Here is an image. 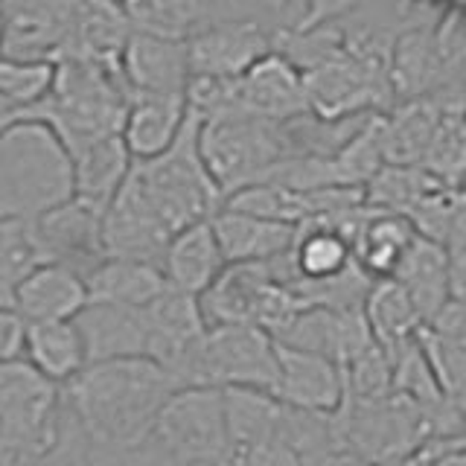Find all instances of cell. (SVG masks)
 <instances>
[{
  "mask_svg": "<svg viewBox=\"0 0 466 466\" xmlns=\"http://www.w3.org/2000/svg\"><path fill=\"white\" fill-rule=\"evenodd\" d=\"M85 339L87 361L149 359L146 356V312L114 303H87L73 318Z\"/></svg>",
  "mask_w": 466,
  "mask_h": 466,
  "instance_id": "cell-15",
  "label": "cell"
},
{
  "mask_svg": "<svg viewBox=\"0 0 466 466\" xmlns=\"http://www.w3.org/2000/svg\"><path fill=\"white\" fill-rule=\"evenodd\" d=\"M198 123V114L189 108L178 140L152 160H135L123 187L116 189L135 201L169 239L178 230L210 218L225 201L201 160Z\"/></svg>",
  "mask_w": 466,
  "mask_h": 466,
  "instance_id": "cell-2",
  "label": "cell"
},
{
  "mask_svg": "<svg viewBox=\"0 0 466 466\" xmlns=\"http://www.w3.org/2000/svg\"><path fill=\"white\" fill-rule=\"evenodd\" d=\"M18 116H21V111L15 108V106H9V102H6L4 96H0V135H4V131H6L15 120H18Z\"/></svg>",
  "mask_w": 466,
  "mask_h": 466,
  "instance_id": "cell-38",
  "label": "cell"
},
{
  "mask_svg": "<svg viewBox=\"0 0 466 466\" xmlns=\"http://www.w3.org/2000/svg\"><path fill=\"white\" fill-rule=\"evenodd\" d=\"M175 382L152 359L94 361L65 385V400L87 441L85 466H120L146 443Z\"/></svg>",
  "mask_w": 466,
  "mask_h": 466,
  "instance_id": "cell-1",
  "label": "cell"
},
{
  "mask_svg": "<svg viewBox=\"0 0 466 466\" xmlns=\"http://www.w3.org/2000/svg\"><path fill=\"white\" fill-rule=\"evenodd\" d=\"M361 312L368 318L373 339L382 344L388 353H393V350L408 341H414L422 332V327H426L411 295H408L393 277H379V280H373L368 298H364Z\"/></svg>",
  "mask_w": 466,
  "mask_h": 466,
  "instance_id": "cell-26",
  "label": "cell"
},
{
  "mask_svg": "<svg viewBox=\"0 0 466 466\" xmlns=\"http://www.w3.org/2000/svg\"><path fill=\"white\" fill-rule=\"evenodd\" d=\"M359 4L361 0H300V18L289 29L309 33V29H318V26H329L335 21L347 18Z\"/></svg>",
  "mask_w": 466,
  "mask_h": 466,
  "instance_id": "cell-32",
  "label": "cell"
},
{
  "mask_svg": "<svg viewBox=\"0 0 466 466\" xmlns=\"http://www.w3.org/2000/svg\"><path fill=\"white\" fill-rule=\"evenodd\" d=\"M306 466H370V463L347 449H327V451H320L318 458L306 461Z\"/></svg>",
  "mask_w": 466,
  "mask_h": 466,
  "instance_id": "cell-35",
  "label": "cell"
},
{
  "mask_svg": "<svg viewBox=\"0 0 466 466\" xmlns=\"http://www.w3.org/2000/svg\"><path fill=\"white\" fill-rule=\"evenodd\" d=\"M420 167L451 189H466V106L446 102Z\"/></svg>",
  "mask_w": 466,
  "mask_h": 466,
  "instance_id": "cell-27",
  "label": "cell"
},
{
  "mask_svg": "<svg viewBox=\"0 0 466 466\" xmlns=\"http://www.w3.org/2000/svg\"><path fill=\"white\" fill-rule=\"evenodd\" d=\"M120 76L128 94H187V41L131 29L120 56Z\"/></svg>",
  "mask_w": 466,
  "mask_h": 466,
  "instance_id": "cell-11",
  "label": "cell"
},
{
  "mask_svg": "<svg viewBox=\"0 0 466 466\" xmlns=\"http://www.w3.org/2000/svg\"><path fill=\"white\" fill-rule=\"evenodd\" d=\"M441 184L422 167H397L385 164L364 187V201L376 210L400 213L408 218L417 204L426 198L431 189Z\"/></svg>",
  "mask_w": 466,
  "mask_h": 466,
  "instance_id": "cell-29",
  "label": "cell"
},
{
  "mask_svg": "<svg viewBox=\"0 0 466 466\" xmlns=\"http://www.w3.org/2000/svg\"><path fill=\"white\" fill-rule=\"evenodd\" d=\"M274 50V33L254 18H228L187 38L189 79H239Z\"/></svg>",
  "mask_w": 466,
  "mask_h": 466,
  "instance_id": "cell-7",
  "label": "cell"
},
{
  "mask_svg": "<svg viewBox=\"0 0 466 466\" xmlns=\"http://www.w3.org/2000/svg\"><path fill=\"white\" fill-rule=\"evenodd\" d=\"M449 4V0H397V12L400 15H411V12H417V9H437L441 12L443 6Z\"/></svg>",
  "mask_w": 466,
  "mask_h": 466,
  "instance_id": "cell-36",
  "label": "cell"
},
{
  "mask_svg": "<svg viewBox=\"0 0 466 466\" xmlns=\"http://www.w3.org/2000/svg\"><path fill=\"white\" fill-rule=\"evenodd\" d=\"M446 108L443 99L422 96L397 102L388 111H382V152L385 164L397 167H420L426 149L434 137V128L441 123V114Z\"/></svg>",
  "mask_w": 466,
  "mask_h": 466,
  "instance_id": "cell-23",
  "label": "cell"
},
{
  "mask_svg": "<svg viewBox=\"0 0 466 466\" xmlns=\"http://www.w3.org/2000/svg\"><path fill=\"white\" fill-rule=\"evenodd\" d=\"M277 373V341L266 329L254 324H222L208 327L196 359L193 388H245L274 397Z\"/></svg>",
  "mask_w": 466,
  "mask_h": 466,
  "instance_id": "cell-6",
  "label": "cell"
},
{
  "mask_svg": "<svg viewBox=\"0 0 466 466\" xmlns=\"http://www.w3.org/2000/svg\"><path fill=\"white\" fill-rule=\"evenodd\" d=\"M388 76L393 106L443 91L446 73L441 65V56H437L431 24H408L400 35L390 38Z\"/></svg>",
  "mask_w": 466,
  "mask_h": 466,
  "instance_id": "cell-14",
  "label": "cell"
},
{
  "mask_svg": "<svg viewBox=\"0 0 466 466\" xmlns=\"http://www.w3.org/2000/svg\"><path fill=\"white\" fill-rule=\"evenodd\" d=\"M254 4H259L266 12H274V15H280V12H286L289 6H295V4H300V0H254Z\"/></svg>",
  "mask_w": 466,
  "mask_h": 466,
  "instance_id": "cell-39",
  "label": "cell"
},
{
  "mask_svg": "<svg viewBox=\"0 0 466 466\" xmlns=\"http://www.w3.org/2000/svg\"><path fill=\"white\" fill-rule=\"evenodd\" d=\"M213 230L225 262H271L280 259L295 245V225L271 222V218L248 216L230 208H218L213 216Z\"/></svg>",
  "mask_w": 466,
  "mask_h": 466,
  "instance_id": "cell-19",
  "label": "cell"
},
{
  "mask_svg": "<svg viewBox=\"0 0 466 466\" xmlns=\"http://www.w3.org/2000/svg\"><path fill=\"white\" fill-rule=\"evenodd\" d=\"M417 230L400 213L376 210L368 204L361 222L353 233V257L359 266L368 271L373 280L379 277H393L400 268L408 248L414 245Z\"/></svg>",
  "mask_w": 466,
  "mask_h": 466,
  "instance_id": "cell-25",
  "label": "cell"
},
{
  "mask_svg": "<svg viewBox=\"0 0 466 466\" xmlns=\"http://www.w3.org/2000/svg\"><path fill=\"white\" fill-rule=\"evenodd\" d=\"M76 196L65 140L38 116H18L0 135V218L35 222Z\"/></svg>",
  "mask_w": 466,
  "mask_h": 466,
  "instance_id": "cell-3",
  "label": "cell"
},
{
  "mask_svg": "<svg viewBox=\"0 0 466 466\" xmlns=\"http://www.w3.org/2000/svg\"><path fill=\"white\" fill-rule=\"evenodd\" d=\"M87 303L91 295L85 274L62 262H41L21 283L15 309L26 324H41V320H73Z\"/></svg>",
  "mask_w": 466,
  "mask_h": 466,
  "instance_id": "cell-16",
  "label": "cell"
},
{
  "mask_svg": "<svg viewBox=\"0 0 466 466\" xmlns=\"http://www.w3.org/2000/svg\"><path fill=\"white\" fill-rule=\"evenodd\" d=\"M4 35H6V15L4 6H0V47H4Z\"/></svg>",
  "mask_w": 466,
  "mask_h": 466,
  "instance_id": "cell-40",
  "label": "cell"
},
{
  "mask_svg": "<svg viewBox=\"0 0 466 466\" xmlns=\"http://www.w3.org/2000/svg\"><path fill=\"white\" fill-rule=\"evenodd\" d=\"M233 111L266 116V120L277 123L312 114L303 87V73L283 53L271 50L245 76L233 82Z\"/></svg>",
  "mask_w": 466,
  "mask_h": 466,
  "instance_id": "cell-9",
  "label": "cell"
},
{
  "mask_svg": "<svg viewBox=\"0 0 466 466\" xmlns=\"http://www.w3.org/2000/svg\"><path fill=\"white\" fill-rule=\"evenodd\" d=\"M53 82H56V62L0 56V96L21 114L41 106L50 96Z\"/></svg>",
  "mask_w": 466,
  "mask_h": 466,
  "instance_id": "cell-30",
  "label": "cell"
},
{
  "mask_svg": "<svg viewBox=\"0 0 466 466\" xmlns=\"http://www.w3.org/2000/svg\"><path fill=\"white\" fill-rule=\"evenodd\" d=\"M277 274L271 262H228L213 286L198 298L208 327L254 324Z\"/></svg>",
  "mask_w": 466,
  "mask_h": 466,
  "instance_id": "cell-12",
  "label": "cell"
},
{
  "mask_svg": "<svg viewBox=\"0 0 466 466\" xmlns=\"http://www.w3.org/2000/svg\"><path fill=\"white\" fill-rule=\"evenodd\" d=\"M73 160V178H76V198L94 204L102 213L123 187L126 175L131 169V155L120 135L96 137L91 143H82L70 152Z\"/></svg>",
  "mask_w": 466,
  "mask_h": 466,
  "instance_id": "cell-24",
  "label": "cell"
},
{
  "mask_svg": "<svg viewBox=\"0 0 466 466\" xmlns=\"http://www.w3.org/2000/svg\"><path fill=\"white\" fill-rule=\"evenodd\" d=\"M41 262H47L33 233V222L0 218V306L15 309L18 289Z\"/></svg>",
  "mask_w": 466,
  "mask_h": 466,
  "instance_id": "cell-28",
  "label": "cell"
},
{
  "mask_svg": "<svg viewBox=\"0 0 466 466\" xmlns=\"http://www.w3.org/2000/svg\"><path fill=\"white\" fill-rule=\"evenodd\" d=\"M91 303H114L128 309H146L169 289V280L157 262L106 257L85 277Z\"/></svg>",
  "mask_w": 466,
  "mask_h": 466,
  "instance_id": "cell-20",
  "label": "cell"
},
{
  "mask_svg": "<svg viewBox=\"0 0 466 466\" xmlns=\"http://www.w3.org/2000/svg\"><path fill=\"white\" fill-rule=\"evenodd\" d=\"M131 29L187 41L198 29L216 21L242 18L237 6L242 0H120Z\"/></svg>",
  "mask_w": 466,
  "mask_h": 466,
  "instance_id": "cell-17",
  "label": "cell"
},
{
  "mask_svg": "<svg viewBox=\"0 0 466 466\" xmlns=\"http://www.w3.org/2000/svg\"><path fill=\"white\" fill-rule=\"evenodd\" d=\"M198 152L222 198L262 181L277 164L300 155L291 120L277 123L245 111L204 116L198 123Z\"/></svg>",
  "mask_w": 466,
  "mask_h": 466,
  "instance_id": "cell-4",
  "label": "cell"
},
{
  "mask_svg": "<svg viewBox=\"0 0 466 466\" xmlns=\"http://www.w3.org/2000/svg\"><path fill=\"white\" fill-rule=\"evenodd\" d=\"M24 361L35 368L53 385L65 388L76 379L87 364L85 339L76 320H41L26 324Z\"/></svg>",
  "mask_w": 466,
  "mask_h": 466,
  "instance_id": "cell-22",
  "label": "cell"
},
{
  "mask_svg": "<svg viewBox=\"0 0 466 466\" xmlns=\"http://www.w3.org/2000/svg\"><path fill=\"white\" fill-rule=\"evenodd\" d=\"M187 114V94H128L120 137L131 160L164 155L178 140Z\"/></svg>",
  "mask_w": 466,
  "mask_h": 466,
  "instance_id": "cell-13",
  "label": "cell"
},
{
  "mask_svg": "<svg viewBox=\"0 0 466 466\" xmlns=\"http://www.w3.org/2000/svg\"><path fill=\"white\" fill-rule=\"evenodd\" d=\"M393 280L411 295L422 324L431 327L451 303V271L446 245L417 237L402 257L400 268L393 271Z\"/></svg>",
  "mask_w": 466,
  "mask_h": 466,
  "instance_id": "cell-21",
  "label": "cell"
},
{
  "mask_svg": "<svg viewBox=\"0 0 466 466\" xmlns=\"http://www.w3.org/2000/svg\"><path fill=\"white\" fill-rule=\"evenodd\" d=\"M24 344H26V320L18 309L0 306V364L24 359Z\"/></svg>",
  "mask_w": 466,
  "mask_h": 466,
  "instance_id": "cell-33",
  "label": "cell"
},
{
  "mask_svg": "<svg viewBox=\"0 0 466 466\" xmlns=\"http://www.w3.org/2000/svg\"><path fill=\"white\" fill-rule=\"evenodd\" d=\"M33 233L47 262L76 268L87 277L106 259V242H102V210L73 196L58 204L50 213L38 216L33 222Z\"/></svg>",
  "mask_w": 466,
  "mask_h": 466,
  "instance_id": "cell-8",
  "label": "cell"
},
{
  "mask_svg": "<svg viewBox=\"0 0 466 466\" xmlns=\"http://www.w3.org/2000/svg\"><path fill=\"white\" fill-rule=\"evenodd\" d=\"M286 417V408H283ZM228 466H306V458L300 449L286 437L283 422L274 434L259 437V441L230 446L228 451Z\"/></svg>",
  "mask_w": 466,
  "mask_h": 466,
  "instance_id": "cell-31",
  "label": "cell"
},
{
  "mask_svg": "<svg viewBox=\"0 0 466 466\" xmlns=\"http://www.w3.org/2000/svg\"><path fill=\"white\" fill-rule=\"evenodd\" d=\"M431 466H466V446H458V449L446 451V455H441Z\"/></svg>",
  "mask_w": 466,
  "mask_h": 466,
  "instance_id": "cell-37",
  "label": "cell"
},
{
  "mask_svg": "<svg viewBox=\"0 0 466 466\" xmlns=\"http://www.w3.org/2000/svg\"><path fill=\"white\" fill-rule=\"evenodd\" d=\"M155 441L184 466H228L230 437L222 388H178L164 402Z\"/></svg>",
  "mask_w": 466,
  "mask_h": 466,
  "instance_id": "cell-5",
  "label": "cell"
},
{
  "mask_svg": "<svg viewBox=\"0 0 466 466\" xmlns=\"http://www.w3.org/2000/svg\"><path fill=\"white\" fill-rule=\"evenodd\" d=\"M277 359H280V373L274 397L283 405L312 414H335L344 405L347 385L341 364L286 344H277Z\"/></svg>",
  "mask_w": 466,
  "mask_h": 466,
  "instance_id": "cell-10",
  "label": "cell"
},
{
  "mask_svg": "<svg viewBox=\"0 0 466 466\" xmlns=\"http://www.w3.org/2000/svg\"><path fill=\"white\" fill-rule=\"evenodd\" d=\"M225 266L228 262L222 248H218L210 218L175 233L164 251V259H160V268H164L169 286L196 298H201L213 286Z\"/></svg>",
  "mask_w": 466,
  "mask_h": 466,
  "instance_id": "cell-18",
  "label": "cell"
},
{
  "mask_svg": "<svg viewBox=\"0 0 466 466\" xmlns=\"http://www.w3.org/2000/svg\"><path fill=\"white\" fill-rule=\"evenodd\" d=\"M120 466H184V463L175 461L169 451L155 441V437H149V441L140 443L137 449H131L128 455L120 461Z\"/></svg>",
  "mask_w": 466,
  "mask_h": 466,
  "instance_id": "cell-34",
  "label": "cell"
}]
</instances>
